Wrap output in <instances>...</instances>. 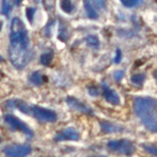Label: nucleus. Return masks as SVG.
<instances>
[{
    "mask_svg": "<svg viewBox=\"0 0 157 157\" xmlns=\"http://www.w3.org/2000/svg\"><path fill=\"white\" fill-rule=\"evenodd\" d=\"M10 40L9 56L11 62L17 69H23L30 61L31 51L28 30L20 18L14 17L12 20Z\"/></svg>",
    "mask_w": 157,
    "mask_h": 157,
    "instance_id": "1",
    "label": "nucleus"
},
{
    "mask_svg": "<svg viewBox=\"0 0 157 157\" xmlns=\"http://www.w3.org/2000/svg\"><path fill=\"white\" fill-rule=\"evenodd\" d=\"M134 109L144 127L150 132L157 133V100L151 97H137Z\"/></svg>",
    "mask_w": 157,
    "mask_h": 157,
    "instance_id": "2",
    "label": "nucleus"
},
{
    "mask_svg": "<svg viewBox=\"0 0 157 157\" xmlns=\"http://www.w3.org/2000/svg\"><path fill=\"white\" fill-rule=\"evenodd\" d=\"M107 146L113 152L125 156H131L136 151L134 144L128 139L112 140L108 142Z\"/></svg>",
    "mask_w": 157,
    "mask_h": 157,
    "instance_id": "3",
    "label": "nucleus"
},
{
    "mask_svg": "<svg viewBox=\"0 0 157 157\" xmlns=\"http://www.w3.org/2000/svg\"><path fill=\"white\" fill-rule=\"evenodd\" d=\"M3 119L5 123L9 126L10 128L12 130H19L21 132L24 133L25 135H27V137L29 138H32L34 136V133L32 129L26 123L19 120L16 116L7 114L4 116Z\"/></svg>",
    "mask_w": 157,
    "mask_h": 157,
    "instance_id": "4",
    "label": "nucleus"
},
{
    "mask_svg": "<svg viewBox=\"0 0 157 157\" xmlns=\"http://www.w3.org/2000/svg\"><path fill=\"white\" fill-rule=\"evenodd\" d=\"M31 116L43 123H54L57 120V116L54 111L37 105L32 106Z\"/></svg>",
    "mask_w": 157,
    "mask_h": 157,
    "instance_id": "5",
    "label": "nucleus"
},
{
    "mask_svg": "<svg viewBox=\"0 0 157 157\" xmlns=\"http://www.w3.org/2000/svg\"><path fill=\"white\" fill-rule=\"evenodd\" d=\"M32 152V147L29 145H10L2 149V152L7 157H26Z\"/></svg>",
    "mask_w": 157,
    "mask_h": 157,
    "instance_id": "6",
    "label": "nucleus"
},
{
    "mask_svg": "<svg viewBox=\"0 0 157 157\" xmlns=\"http://www.w3.org/2000/svg\"><path fill=\"white\" fill-rule=\"evenodd\" d=\"M79 133L73 127H68L60 130L54 136V139L55 141H76L79 140Z\"/></svg>",
    "mask_w": 157,
    "mask_h": 157,
    "instance_id": "7",
    "label": "nucleus"
},
{
    "mask_svg": "<svg viewBox=\"0 0 157 157\" xmlns=\"http://www.w3.org/2000/svg\"><path fill=\"white\" fill-rule=\"evenodd\" d=\"M66 102L68 105L73 109L74 111H76L78 113H84L86 115H92L93 114V109L86 105V104L82 102L77 98H73V97H68L66 99Z\"/></svg>",
    "mask_w": 157,
    "mask_h": 157,
    "instance_id": "8",
    "label": "nucleus"
},
{
    "mask_svg": "<svg viewBox=\"0 0 157 157\" xmlns=\"http://www.w3.org/2000/svg\"><path fill=\"white\" fill-rule=\"evenodd\" d=\"M102 89H103V95L105 100L113 105H119L120 104V96L118 95L114 90L111 89L105 82L102 83Z\"/></svg>",
    "mask_w": 157,
    "mask_h": 157,
    "instance_id": "9",
    "label": "nucleus"
},
{
    "mask_svg": "<svg viewBox=\"0 0 157 157\" xmlns=\"http://www.w3.org/2000/svg\"><path fill=\"white\" fill-rule=\"evenodd\" d=\"M6 104V106L10 109H17L21 111V113L31 116L32 105H30L24 101L20 100V99H13V100L8 101Z\"/></svg>",
    "mask_w": 157,
    "mask_h": 157,
    "instance_id": "10",
    "label": "nucleus"
},
{
    "mask_svg": "<svg viewBox=\"0 0 157 157\" xmlns=\"http://www.w3.org/2000/svg\"><path fill=\"white\" fill-rule=\"evenodd\" d=\"M100 125L101 127V130L105 134L120 133L124 130V128L121 125L109 121H101Z\"/></svg>",
    "mask_w": 157,
    "mask_h": 157,
    "instance_id": "11",
    "label": "nucleus"
},
{
    "mask_svg": "<svg viewBox=\"0 0 157 157\" xmlns=\"http://www.w3.org/2000/svg\"><path fill=\"white\" fill-rule=\"evenodd\" d=\"M84 7L86 10V14L90 19L95 20L98 17V13L95 10L94 4L91 2L90 0H84Z\"/></svg>",
    "mask_w": 157,
    "mask_h": 157,
    "instance_id": "12",
    "label": "nucleus"
},
{
    "mask_svg": "<svg viewBox=\"0 0 157 157\" xmlns=\"http://www.w3.org/2000/svg\"><path fill=\"white\" fill-rule=\"evenodd\" d=\"M30 81L36 86H40L44 82V77L40 71H35L31 75Z\"/></svg>",
    "mask_w": 157,
    "mask_h": 157,
    "instance_id": "13",
    "label": "nucleus"
},
{
    "mask_svg": "<svg viewBox=\"0 0 157 157\" xmlns=\"http://www.w3.org/2000/svg\"><path fill=\"white\" fill-rule=\"evenodd\" d=\"M85 41H86V44L90 47H93V48L98 49L100 47V41H99V39L98 38V36H94V35H90V36H86V39H85Z\"/></svg>",
    "mask_w": 157,
    "mask_h": 157,
    "instance_id": "14",
    "label": "nucleus"
},
{
    "mask_svg": "<svg viewBox=\"0 0 157 157\" xmlns=\"http://www.w3.org/2000/svg\"><path fill=\"white\" fill-rule=\"evenodd\" d=\"M60 6L61 10L66 13H71L74 10V5L71 0H61Z\"/></svg>",
    "mask_w": 157,
    "mask_h": 157,
    "instance_id": "15",
    "label": "nucleus"
},
{
    "mask_svg": "<svg viewBox=\"0 0 157 157\" xmlns=\"http://www.w3.org/2000/svg\"><path fill=\"white\" fill-rule=\"evenodd\" d=\"M53 59H54L53 52H47V53L42 54L40 57V61H41V64L45 66H49L53 61Z\"/></svg>",
    "mask_w": 157,
    "mask_h": 157,
    "instance_id": "16",
    "label": "nucleus"
},
{
    "mask_svg": "<svg viewBox=\"0 0 157 157\" xmlns=\"http://www.w3.org/2000/svg\"><path fill=\"white\" fill-rule=\"evenodd\" d=\"M144 0H120L121 3L127 8L137 7L142 4Z\"/></svg>",
    "mask_w": 157,
    "mask_h": 157,
    "instance_id": "17",
    "label": "nucleus"
},
{
    "mask_svg": "<svg viewBox=\"0 0 157 157\" xmlns=\"http://www.w3.org/2000/svg\"><path fill=\"white\" fill-rule=\"evenodd\" d=\"M145 76L143 74H137V75H134L131 76L130 78V80L135 85L137 86H141L142 85L144 81H145Z\"/></svg>",
    "mask_w": 157,
    "mask_h": 157,
    "instance_id": "18",
    "label": "nucleus"
},
{
    "mask_svg": "<svg viewBox=\"0 0 157 157\" xmlns=\"http://www.w3.org/2000/svg\"><path fill=\"white\" fill-rule=\"evenodd\" d=\"M142 147L145 152L151 154V155H154V156L157 157V146H155V145H146V144H144V145H142Z\"/></svg>",
    "mask_w": 157,
    "mask_h": 157,
    "instance_id": "19",
    "label": "nucleus"
},
{
    "mask_svg": "<svg viewBox=\"0 0 157 157\" xmlns=\"http://www.w3.org/2000/svg\"><path fill=\"white\" fill-rule=\"evenodd\" d=\"M11 10V6L9 3L8 0H2V14L8 16L10 13V11Z\"/></svg>",
    "mask_w": 157,
    "mask_h": 157,
    "instance_id": "20",
    "label": "nucleus"
},
{
    "mask_svg": "<svg viewBox=\"0 0 157 157\" xmlns=\"http://www.w3.org/2000/svg\"><path fill=\"white\" fill-rule=\"evenodd\" d=\"M43 6L47 10H52L55 7L56 0H43Z\"/></svg>",
    "mask_w": 157,
    "mask_h": 157,
    "instance_id": "21",
    "label": "nucleus"
},
{
    "mask_svg": "<svg viewBox=\"0 0 157 157\" xmlns=\"http://www.w3.org/2000/svg\"><path fill=\"white\" fill-rule=\"evenodd\" d=\"M98 9L105 10L107 8V0H92Z\"/></svg>",
    "mask_w": 157,
    "mask_h": 157,
    "instance_id": "22",
    "label": "nucleus"
},
{
    "mask_svg": "<svg viewBox=\"0 0 157 157\" xmlns=\"http://www.w3.org/2000/svg\"><path fill=\"white\" fill-rule=\"evenodd\" d=\"M36 8L33 7H29L26 10V17H27L29 21L32 23V21H33V18H34V15L36 13Z\"/></svg>",
    "mask_w": 157,
    "mask_h": 157,
    "instance_id": "23",
    "label": "nucleus"
},
{
    "mask_svg": "<svg viewBox=\"0 0 157 157\" xmlns=\"http://www.w3.org/2000/svg\"><path fill=\"white\" fill-rule=\"evenodd\" d=\"M88 89V93L93 97H96L99 94V90L95 86H90Z\"/></svg>",
    "mask_w": 157,
    "mask_h": 157,
    "instance_id": "24",
    "label": "nucleus"
},
{
    "mask_svg": "<svg viewBox=\"0 0 157 157\" xmlns=\"http://www.w3.org/2000/svg\"><path fill=\"white\" fill-rule=\"evenodd\" d=\"M124 76V71L122 70H118L114 72V78L116 81H120Z\"/></svg>",
    "mask_w": 157,
    "mask_h": 157,
    "instance_id": "25",
    "label": "nucleus"
},
{
    "mask_svg": "<svg viewBox=\"0 0 157 157\" xmlns=\"http://www.w3.org/2000/svg\"><path fill=\"white\" fill-rule=\"evenodd\" d=\"M122 60V53H121V50L120 49H117L116 52V56H115V58H114V62L116 64H119L120 63Z\"/></svg>",
    "mask_w": 157,
    "mask_h": 157,
    "instance_id": "26",
    "label": "nucleus"
},
{
    "mask_svg": "<svg viewBox=\"0 0 157 157\" xmlns=\"http://www.w3.org/2000/svg\"><path fill=\"white\" fill-rule=\"evenodd\" d=\"M154 78H155V81H156V82H157V71H155V73H154Z\"/></svg>",
    "mask_w": 157,
    "mask_h": 157,
    "instance_id": "27",
    "label": "nucleus"
},
{
    "mask_svg": "<svg viewBox=\"0 0 157 157\" xmlns=\"http://www.w3.org/2000/svg\"><path fill=\"white\" fill-rule=\"evenodd\" d=\"M15 1H16L17 5H19V4H21V2L23 0H15Z\"/></svg>",
    "mask_w": 157,
    "mask_h": 157,
    "instance_id": "28",
    "label": "nucleus"
},
{
    "mask_svg": "<svg viewBox=\"0 0 157 157\" xmlns=\"http://www.w3.org/2000/svg\"><path fill=\"white\" fill-rule=\"evenodd\" d=\"M90 157H107L105 155H94V156H90Z\"/></svg>",
    "mask_w": 157,
    "mask_h": 157,
    "instance_id": "29",
    "label": "nucleus"
}]
</instances>
